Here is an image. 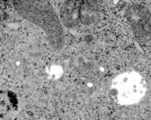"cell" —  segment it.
<instances>
[{
    "label": "cell",
    "instance_id": "cell-1",
    "mask_svg": "<svg viewBox=\"0 0 151 120\" xmlns=\"http://www.w3.org/2000/svg\"><path fill=\"white\" fill-rule=\"evenodd\" d=\"M13 6L23 18L43 29L54 49L59 51L64 47L62 25L47 0H13Z\"/></svg>",
    "mask_w": 151,
    "mask_h": 120
},
{
    "label": "cell",
    "instance_id": "cell-2",
    "mask_svg": "<svg viewBox=\"0 0 151 120\" xmlns=\"http://www.w3.org/2000/svg\"><path fill=\"white\" fill-rule=\"evenodd\" d=\"M87 9L83 0H65L60 8V19L67 27H75L79 22H87Z\"/></svg>",
    "mask_w": 151,
    "mask_h": 120
},
{
    "label": "cell",
    "instance_id": "cell-3",
    "mask_svg": "<svg viewBox=\"0 0 151 120\" xmlns=\"http://www.w3.org/2000/svg\"><path fill=\"white\" fill-rule=\"evenodd\" d=\"M111 95L113 96H118V90L115 88H113L111 90Z\"/></svg>",
    "mask_w": 151,
    "mask_h": 120
}]
</instances>
